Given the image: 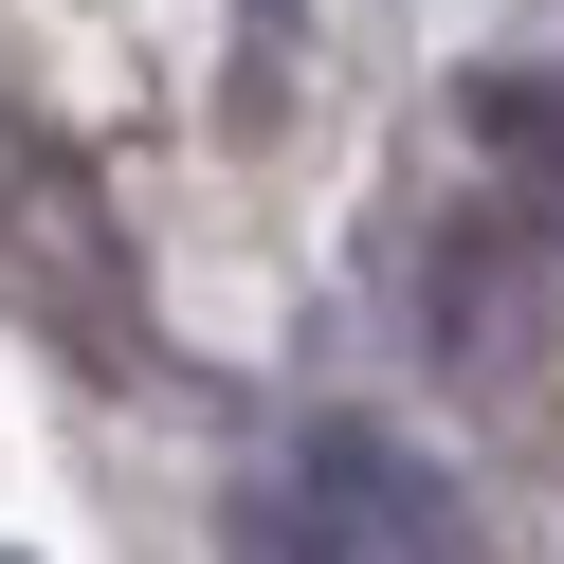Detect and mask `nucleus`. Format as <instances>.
Returning <instances> with one entry per match:
<instances>
[{"label": "nucleus", "instance_id": "1", "mask_svg": "<svg viewBox=\"0 0 564 564\" xmlns=\"http://www.w3.org/2000/svg\"><path fill=\"white\" fill-rule=\"evenodd\" d=\"M474 128H491V147H528V164H564V91H528V74L474 91Z\"/></svg>", "mask_w": 564, "mask_h": 564}]
</instances>
